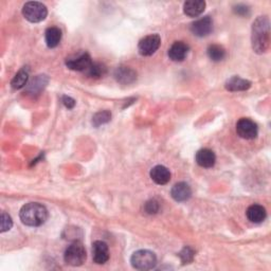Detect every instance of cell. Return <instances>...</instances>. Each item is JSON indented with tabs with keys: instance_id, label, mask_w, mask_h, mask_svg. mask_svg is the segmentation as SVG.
Instances as JSON below:
<instances>
[{
	"instance_id": "cell-1",
	"label": "cell",
	"mask_w": 271,
	"mask_h": 271,
	"mask_svg": "<svg viewBox=\"0 0 271 271\" xmlns=\"http://www.w3.org/2000/svg\"><path fill=\"white\" fill-rule=\"evenodd\" d=\"M251 44L253 51L257 54L267 52L270 45V23L266 16L257 17L252 23Z\"/></svg>"
},
{
	"instance_id": "cell-2",
	"label": "cell",
	"mask_w": 271,
	"mask_h": 271,
	"mask_svg": "<svg viewBox=\"0 0 271 271\" xmlns=\"http://www.w3.org/2000/svg\"><path fill=\"white\" fill-rule=\"evenodd\" d=\"M22 224L29 227H40L48 219V210L45 206L39 202H30L24 205L19 212Z\"/></svg>"
},
{
	"instance_id": "cell-3",
	"label": "cell",
	"mask_w": 271,
	"mask_h": 271,
	"mask_svg": "<svg viewBox=\"0 0 271 271\" xmlns=\"http://www.w3.org/2000/svg\"><path fill=\"white\" fill-rule=\"evenodd\" d=\"M131 266L137 270H151L157 264V256L150 250H138L130 257Z\"/></svg>"
},
{
	"instance_id": "cell-4",
	"label": "cell",
	"mask_w": 271,
	"mask_h": 271,
	"mask_svg": "<svg viewBox=\"0 0 271 271\" xmlns=\"http://www.w3.org/2000/svg\"><path fill=\"white\" fill-rule=\"evenodd\" d=\"M64 260L66 264L73 267L83 265L86 260V250L83 244L81 242H75L68 246L64 254Z\"/></svg>"
},
{
	"instance_id": "cell-5",
	"label": "cell",
	"mask_w": 271,
	"mask_h": 271,
	"mask_svg": "<svg viewBox=\"0 0 271 271\" xmlns=\"http://www.w3.org/2000/svg\"><path fill=\"white\" fill-rule=\"evenodd\" d=\"M22 15L30 22H41L46 19L48 10L47 7L42 3L30 2L23 6Z\"/></svg>"
},
{
	"instance_id": "cell-6",
	"label": "cell",
	"mask_w": 271,
	"mask_h": 271,
	"mask_svg": "<svg viewBox=\"0 0 271 271\" xmlns=\"http://www.w3.org/2000/svg\"><path fill=\"white\" fill-rule=\"evenodd\" d=\"M161 45V39L158 34H151L143 38L138 45V51L143 56L153 55Z\"/></svg>"
},
{
	"instance_id": "cell-7",
	"label": "cell",
	"mask_w": 271,
	"mask_h": 271,
	"mask_svg": "<svg viewBox=\"0 0 271 271\" xmlns=\"http://www.w3.org/2000/svg\"><path fill=\"white\" fill-rule=\"evenodd\" d=\"M236 132L241 138L252 140L257 137L258 128L256 123L248 118H242L236 123Z\"/></svg>"
},
{
	"instance_id": "cell-8",
	"label": "cell",
	"mask_w": 271,
	"mask_h": 271,
	"mask_svg": "<svg viewBox=\"0 0 271 271\" xmlns=\"http://www.w3.org/2000/svg\"><path fill=\"white\" fill-rule=\"evenodd\" d=\"M92 63L93 61H92L90 55L87 52H82L78 56L67 58L66 66L70 70L86 72L88 70V68L91 66Z\"/></svg>"
},
{
	"instance_id": "cell-9",
	"label": "cell",
	"mask_w": 271,
	"mask_h": 271,
	"mask_svg": "<svg viewBox=\"0 0 271 271\" xmlns=\"http://www.w3.org/2000/svg\"><path fill=\"white\" fill-rule=\"evenodd\" d=\"M213 31V20L210 16L202 17L191 24V32L198 38H205Z\"/></svg>"
},
{
	"instance_id": "cell-10",
	"label": "cell",
	"mask_w": 271,
	"mask_h": 271,
	"mask_svg": "<svg viewBox=\"0 0 271 271\" xmlns=\"http://www.w3.org/2000/svg\"><path fill=\"white\" fill-rule=\"evenodd\" d=\"M92 258L97 265H103L109 260V249L106 243L95 241L92 244Z\"/></svg>"
},
{
	"instance_id": "cell-11",
	"label": "cell",
	"mask_w": 271,
	"mask_h": 271,
	"mask_svg": "<svg viewBox=\"0 0 271 271\" xmlns=\"http://www.w3.org/2000/svg\"><path fill=\"white\" fill-rule=\"evenodd\" d=\"M190 47L184 42H175L168 49V57L173 61H182L186 59Z\"/></svg>"
},
{
	"instance_id": "cell-12",
	"label": "cell",
	"mask_w": 271,
	"mask_h": 271,
	"mask_svg": "<svg viewBox=\"0 0 271 271\" xmlns=\"http://www.w3.org/2000/svg\"><path fill=\"white\" fill-rule=\"evenodd\" d=\"M115 79L123 85H129L137 81V72L126 66H120L115 70Z\"/></svg>"
},
{
	"instance_id": "cell-13",
	"label": "cell",
	"mask_w": 271,
	"mask_h": 271,
	"mask_svg": "<svg viewBox=\"0 0 271 271\" xmlns=\"http://www.w3.org/2000/svg\"><path fill=\"white\" fill-rule=\"evenodd\" d=\"M171 195L173 197V199L182 202L187 201L191 198L192 196V190L190 186L186 182H178L171 190Z\"/></svg>"
},
{
	"instance_id": "cell-14",
	"label": "cell",
	"mask_w": 271,
	"mask_h": 271,
	"mask_svg": "<svg viewBox=\"0 0 271 271\" xmlns=\"http://www.w3.org/2000/svg\"><path fill=\"white\" fill-rule=\"evenodd\" d=\"M195 160L199 166L210 168L213 167L216 162V156L213 151L209 149H202L197 152Z\"/></svg>"
},
{
	"instance_id": "cell-15",
	"label": "cell",
	"mask_w": 271,
	"mask_h": 271,
	"mask_svg": "<svg viewBox=\"0 0 271 271\" xmlns=\"http://www.w3.org/2000/svg\"><path fill=\"white\" fill-rule=\"evenodd\" d=\"M151 178L159 186H164L171 180V172L163 165H156L151 171Z\"/></svg>"
},
{
	"instance_id": "cell-16",
	"label": "cell",
	"mask_w": 271,
	"mask_h": 271,
	"mask_svg": "<svg viewBox=\"0 0 271 271\" xmlns=\"http://www.w3.org/2000/svg\"><path fill=\"white\" fill-rule=\"evenodd\" d=\"M206 9V3L202 0H190L184 3L183 12L189 17H197L204 13Z\"/></svg>"
},
{
	"instance_id": "cell-17",
	"label": "cell",
	"mask_w": 271,
	"mask_h": 271,
	"mask_svg": "<svg viewBox=\"0 0 271 271\" xmlns=\"http://www.w3.org/2000/svg\"><path fill=\"white\" fill-rule=\"evenodd\" d=\"M247 218L254 224H261L266 219L267 212L266 209L261 205H252L247 209L246 212Z\"/></svg>"
},
{
	"instance_id": "cell-18",
	"label": "cell",
	"mask_w": 271,
	"mask_h": 271,
	"mask_svg": "<svg viewBox=\"0 0 271 271\" xmlns=\"http://www.w3.org/2000/svg\"><path fill=\"white\" fill-rule=\"evenodd\" d=\"M225 87L227 90L232 92L245 91L248 90L251 87V82H249L248 80L242 79L240 77H232L226 82Z\"/></svg>"
},
{
	"instance_id": "cell-19",
	"label": "cell",
	"mask_w": 271,
	"mask_h": 271,
	"mask_svg": "<svg viewBox=\"0 0 271 271\" xmlns=\"http://www.w3.org/2000/svg\"><path fill=\"white\" fill-rule=\"evenodd\" d=\"M45 39L49 48H55L61 41V31L56 27L48 28L45 33Z\"/></svg>"
},
{
	"instance_id": "cell-20",
	"label": "cell",
	"mask_w": 271,
	"mask_h": 271,
	"mask_svg": "<svg viewBox=\"0 0 271 271\" xmlns=\"http://www.w3.org/2000/svg\"><path fill=\"white\" fill-rule=\"evenodd\" d=\"M28 80H29V69L27 67H23L16 73V76L13 78V80H12L11 82L12 88L14 89L23 88L24 86L27 85Z\"/></svg>"
},
{
	"instance_id": "cell-21",
	"label": "cell",
	"mask_w": 271,
	"mask_h": 271,
	"mask_svg": "<svg viewBox=\"0 0 271 271\" xmlns=\"http://www.w3.org/2000/svg\"><path fill=\"white\" fill-rule=\"evenodd\" d=\"M48 84V78L46 76H38L30 84L28 87V92L31 94H36L41 92Z\"/></svg>"
},
{
	"instance_id": "cell-22",
	"label": "cell",
	"mask_w": 271,
	"mask_h": 271,
	"mask_svg": "<svg viewBox=\"0 0 271 271\" xmlns=\"http://www.w3.org/2000/svg\"><path fill=\"white\" fill-rule=\"evenodd\" d=\"M207 53L209 58L213 61H220L226 57V50L224 49V47H221L219 45L209 46Z\"/></svg>"
},
{
	"instance_id": "cell-23",
	"label": "cell",
	"mask_w": 271,
	"mask_h": 271,
	"mask_svg": "<svg viewBox=\"0 0 271 271\" xmlns=\"http://www.w3.org/2000/svg\"><path fill=\"white\" fill-rule=\"evenodd\" d=\"M107 72V68L102 63H92L91 66L86 71V75L92 79H100L103 78Z\"/></svg>"
},
{
	"instance_id": "cell-24",
	"label": "cell",
	"mask_w": 271,
	"mask_h": 271,
	"mask_svg": "<svg viewBox=\"0 0 271 271\" xmlns=\"http://www.w3.org/2000/svg\"><path fill=\"white\" fill-rule=\"evenodd\" d=\"M110 120H112V114L108 110H103V112L96 113L92 118V124L95 127L101 126L103 124H106Z\"/></svg>"
},
{
	"instance_id": "cell-25",
	"label": "cell",
	"mask_w": 271,
	"mask_h": 271,
	"mask_svg": "<svg viewBox=\"0 0 271 271\" xmlns=\"http://www.w3.org/2000/svg\"><path fill=\"white\" fill-rule=\"evenodd\" d=\"M194 255H195V252L190 247H184L181 250V252L179 253V256L181 258V262L183 264H189V263H191L194 260Z\"/></svg>"
},
{
	"instance_id": "cell-26",
	"label": "cell",
	"mask_w": 271,
	"mask_h": 271,
	"mask_svg": "<svg viewBox=\"0 0 271 271\" xmlns=\"http://www.w3.org/2000/svg\"><path fill=\"white\" fill-rule=\"evenodd\" d=\"M159 208H160V207H159V202H158L157 200H155V199H151V200H149V201H147V202L145 204V206H144V210H145V212H146L147 214L153 215V214L158 213Z\"/></svg>"
},
{
	"instance_id": "cell-27",
	"label": "cell",
	"mask_w": 271,
	"mask_h": 271,
	"mask_svg": "<svg viewBox=\"0 0 271 271\" xmlns=\"http://www.w3.org/2000/svg\"><path fill=\"white\" fill-rule=\"evenodd\" d=\"M12 226H13V220H12L11 216L9 214H7L6 212H3L2 213V231L3 233L4 232H7L9 231Z\"/></svg>"
},
{
	"instance_id": "cell-28",
	"label": "cell",
	"mask_w": 271,
	"mask_h": 271,
	"mask_svg": "<svg viewBox=\"0 0 271 271\" xmlns=\"http://www.w3.org/2000/svg\"><path fill=\"white\" fill-rule=\"evenodd\" d=\"M233 10L240 16H247L250 13L249 8L247 6H244V5H238V6L234 7Z\"/></svg>"
},
{
	"instance_id": "cell-29",
	"label": "cell",
	"mask_w": 271,
	"mask_h": 271,
	"mask_svg": "<svg viewBox=\"0 0 271 271\" xmlns=\"http://www.w3.org/2000/svg\"><path fill=\"white\" fill-rule=\"evenodd\" d=\"M61 102H63V104H64L68 109H72L73 107L76 106V101L73 100L72 97L67 96V95H64L63 97H61Z\"/></svg>"
}]
</instances>
